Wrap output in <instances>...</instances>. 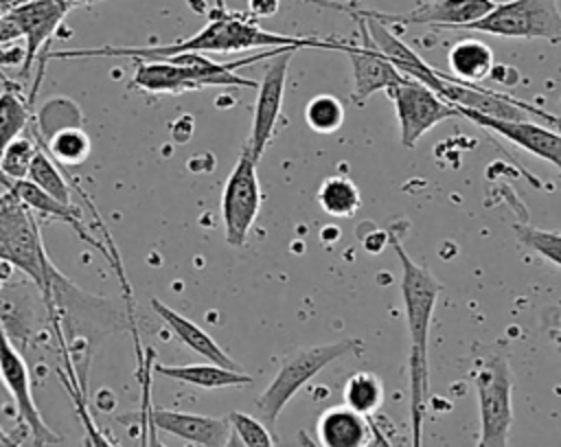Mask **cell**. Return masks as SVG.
<instances>
[{"label": "cell", "mask_w": 561, "mask_h": 447, "mask_svg": "<svg viewBox=\"0 0 561 447\" xmlns=\"http://www.w3.org/2000/svg\"><path fill=\"white\" fill-rule=\"evenodd\" d=\"M283 46H316V48H337V42L316 39V37H294L265 31L252 15L230 13L219 9L210 22L195 35L160 46H101V48H75L50 53L55 59L70 57H134L140 61H158L180 53H239L248 48H283Z\"/></svg>", "instance_id": "6da1fadb"}, {"label": "cell", "mask_w": 561, "mask_h": 447, "mask_svg": "<svg viewBox=\"0 0 561 447\" xmlns=\"http://www.w3.org/2000/svg\"><path fill=\"white\" fill-rule=\"evenodd\" d=\"M401 263V296L405 305V320L410 333V416H412V447H421L423 440V416L430 394L427 377V333L436 298L440 294V283L436 276L414 263L397 237H390Z\"/></svg>", "instance_id": "7a4b0ae2"}, {"label": "cell", "mask_w": 561, "mask_h": 447, "mask_svg": "<svg viewBox=\"0 0 561 447\" xmlns=\"http://www.w3.org/2000/svg\"><path fill=\"white\" fill-rule=\"evenodd\" d=\"M357 348H362V342L357 337H344L329 344L298 348L296 353L285 357L276 377L267 383V388L256 399V410L261 414V421L267 427H274L278 414L285 410V405L296 397V392L307 381H311L322 368H327L335 359L351 355Z\"/></svg>", "instance_id": "3957f363"}, {"label": "cell", "mask_w": 561, "mask_h": 447, "mask_svg": "<svg viewBox=\"0 0 561 447\" xmlns=\"http://www.w3.org/2000/svg\"><path fill=\"white\" fill-rule=\"evenodd\" d=\"M0 261L22 270L39 289H48L53 265L46 259L33 210L11 191L0 195Z\"/></svg>", "instance_id": "277c9868"}, {"label": "cell", "mask_w": 561, "mask_h": 447, "mask_svg": "<svg viewBox=\"0 0 561 447\" xmlns=\"http://www.w3.org/2000/svg\"><path fill=\"white\" fill-rule=\"evenodd\" d=\"M462 31L561 44V11L557 0H506Z\"/></svg>", "instance_id": "5b68a950"}, {"label": "cell", "mask_w": 561, "mask_h": 447, "mask_svg": "<svg viewBox=\"0 0 561 447\" xmlns=\"http://www.w3.org/2000/svg\"><path fill=\"white\" fill-rule=\"evenodd\" d=\"M480 438L478 447H508V432L513 423V375L504 355L495 353L473 375Z\"/></svg>", "instance_id": "8992f818"}, {"label": "cell", "mask_w": 561, "mask_h": 447, "mask_svg": "<svg viewBox=\"0 0 561 447\" xmlns=\"http://www.w3.org/2000/svg\"><path fill=\"white\" fill-rule=\"evenodd\" d=\"M261 186L256 175V160L252 158L248 145L241 149V156L230 171L224 193H221V219L226 241L232 248H243L248 232L261 210Z\"/></svg>", "instance_id": "52a82bcc"}, {"label": "cell", "mask_w": 561, "mask_h": 447, "mask_svg": "<svg viewBox=\"0 0 561 447\" xmlns=\"http://www.w3.org/2000/svg\"><path fill=\"white\" fill-rule=\"evenodd\" d=\"M386 92L394 103L401 127V145L405 149H412L419 142V138L434 129L440 121L460 116L456 105L440 99L425 83L410 79L405 74Z\"/></svg>", "instance_id": "ba28073f"}, {"label": "cell", "mask_w": 561, "mask_h": 447, "mask_svg": "<svg viewBox=\"0 0 561 447\" xmlns=\"http://www.w3.org/2000/svg\"><path fill=\"white\" fill-rule=\"evenodd\" d=\"M0 381L9 390V394L15 403V410H18L20 425H24L28 429V436L33 438V443L37 447L59 443L61 436L57 432H53L39 414V408L33 399L28 366H26L24 357L11 344L2 322H0Z\"/></svg>", "instance_id": "9c48e42d"}, {"label": "cell", "mask_w": 561, "mask_h": 447, "mask_svg": "<svg viewBox=\"0 0 561 447\" xmlns=\"http://www.w3.org/2000/svg\"><path fill=\"white\" fill-rule=\"evenodd\" d=\"M298 50V46H287L283 50H278L265 66L263 79L256 85V103H254V114H252V131H250V140L245 142L252 158L259 162L265 147L270 145L278 116H280V107H283V94H285V83H287V70H289V61L294 57V53Z\"/></svg>", "instance_id": "30bf717a"}, {"label": "cell", "mask_w": 561, "mask_h": 447, "mask_svg": "<svg viewBox=\"0 0 561 447\" xmlns=\"http://www.w3.org/2000/svg\"><path fill=\"white\" fill-rule=\"evenodd\" d=\"M320 2L333 9H344L351 13H359L366 18H373L377 22H399V24H432L440 28H458L462 31L467 24L484 18L493 7L495 0H430L419 4L412 11L405 13H381V11H364V9H348L337 2H324V0H309Z\"/></svg>", "instance_id": "8fae6325"}, {"label": "cell", "mask_w": 561, "mask_h": 447, "mask_svg": "<svg viewBox=\"0 0 561 447\" xmlns=\"http://www.w3.org/2000/svg\"><path fill=\"white\" fill-rule=\"evenodd\" d=\"M355 20L359 22L364 42L362 44L337 42V50H344L351 59V68H353L351 101L355 105H364L377 90H388L390 85L401 81L403 74L375 48V44L366 33L364 20L362 18H355Z\"/></svg>", "instance_id": "7c38bea8"}, {"label": "cell", "mask_w": 561, "mask_h": 447, "mask_svg": "<svg viewBox=\"0 0 561 447\" xmlns=\"http://www.w3.org/2000/svg\"><path fill=\"white\" fill-rule=\"evenodd\" d=\"M142 425H153L156 429H162L167 434H173L182 440L202 445V447H224L232 427L228 416H204V414H191V412H175V410H162L147 405L142 412Z\"/></svg>", "instance_id": "4fadbf2b"}, {"label": "cell", "mask_w": 561, "mask_h": 447, "mask_svg": "<svg viewBox=\"0 0 561 447\" xmlns=\"http://www.w3.org/2000/svg\"><path fill=\"white\" fill-rule=\"evenodd\" d=\"M68 11L70 7L61 0H24L11 7L9 15L18 22L24 39L22 74L28 72L37 53L53 37V33L57 31Z\"/></svg>", "instance_id": "5bb4252c"}, {"label": "cell", "mask_w": 561, "mask_h": 447, "mask_svg": "<svg viewBox=\"0 0 561 447\" xmlns=\"http://www.w3.org/2000/svg\"><path fill=\"white\" fill-rule=\"evenodd\" d=\"M460 116H467L469 121L478 123L480 127H486L506 140L515 142L517 147L530 151L537 158H543L546 162L554 164L561 171V134L546 129V125L533 123V121H500L491 116H482L478 112L458 107Z\"/></svg>", "instance_id": "9a60e30c"}, {"label": "cell", "mask_w": 561, "mask_h": 447, "mask_svg": "<svg viewBox=\"0 0 561 447\" xmlns=\"http://www.w3.org/2000/svg\"><path fill=\"white\" fill-rule=\"evenodd\" d=\"M318 447H366L373 438L370 419L348 405H333L318 416Z\"/></svg>", "instance_id": "2e32d148"}, {"label": "cell", "mask_w": 561, "mask_h": 447, "mask_svg": "<svg viewBox=\"0 0 561 447\" xmlns=\"http://www.w3.org/2000/svg\"><path fill=\"white\" fill-rule=\"evenodd\" d=\"M153 313L173 331V335L184 344L188 346L191 351H195L197 355H202L204 359L217 364V366H224V368H234V370H241L237 366V362H232V357L202 329L197 326L193 320H188L186 316L178 313L175 309L167 307L162 300L158 298H151L149 300Z\"/></svg>", "instance_id": "e0dca14e"}, {"label": "cell", "mask_w": 561, "mask_h": 447, "mask_svg": "<svg viewBox=\"0 0 561 447\" xmlns=\"http://www.w3.org/2000/svg\"><path fill=\"white\" fill-rule=\"evenodd\" d=\"M153 370L162 377L191 383L206 390H219V388H239L252 383V377L243 370L224 368L213 362L208 364H184V366H169V364H156Z\"/></svg>", "instance_id": "ac0fdd59"}, {"label": "cell", "mask_w": 561, "mask_h": 447, "mask_svg": "<svg viewBox=\"0 0 561 447\" xmlns=\"http://www.w3.org/2000/svg\"><path fill=\"white\" fill-rule=\"evenodd\" d=\"M449 79L460 83H476L491 74L493 70V53L480 39H460L449 48L447 55Z\"/></svg>", "instance_id": "d6986e66"}, {"label": "cell", "mask_w": 561, "mask_h": 447, "mask_svg": "<svg viewBox=\"0 0 561 447\" xmlns=\"http://www.w3.org/2000/svg\"><path fill=\"white\" fill-rule=\"evenodd\" d=\"M0 184L7 191H11L22 204H26L33 213H39V215L53 217L57 221L70 224L77 232H83V228L79 224V213L72 204H61L59 199H55L53 195H48L46 191H42L39 186H35L28 180H9V177L0 175Z\"/></svg>", "instance_id": "ffe728a7"}, {"label": "cell", "mask_w": 561, "mask_h": 447, "mask_svg": "<svg viewBox=\"0 0 561 447\" xmlns=\"http://www.w3.org/2000/svg\"><path fill=\"white\" fill-rule=\"evenodd\" d=\"M318 204L331 217H353L359 206V188L346 175L327 177L318 188Z\"/></svg>", "instance_id": "44dd1931"}, {"label": "cell", "mask_w": 561, "mask_h": 447, "mask_svg": "<svg viewBox=\"0 0 561 447\" xmlns=\"http://www.w3.org/2000/svg\"><path fill=\"white\" fill-rule=\"evenodd\" d=\"M342 397L344 405H348L351 410L364 416H373L383 403V383L375 373H353L344 383Z\"/></svg>", "instance_id": "7402d4cb"}, {"label": "cell", "mask_w": 561, "mask_h": 447, "mask_svg": "<svg viewBox=\"0 0 561 447\" xmlns=\"http://www.w3.org/2000/svg\"><path fill=\"white\" fill-rule=\"evenodd\" d=\"M28 182H33L35 186H39L42 191H46L48 195H53L55 199H59L61 204H72L70 202V186L64 180V175L59 173V169L53 164V160L37 147L31 167H28Z\"/></svg>", "instance_id": "603a6c76"}, {"label": "cell", "mask_w": 561, "mask_h": 447, "mask_svg": "<svg viewBox=\"0 0 561 447\" xmlns=\"http://www.w3.org/2000/svg\"><path fill=\"white\" fill-rule=\"evenodd\" d=\"M28 121V107L22 96L13 90H4L0 94V156L2 151L24 131Z\"/></svg>", "instance_id": "cb8c5ba5"}, {"label": "cell", "mask_w": 561, "mask_h": 447, "mask_svg": "<svg viewBox=\"0 0 561 447\" xmlns=\"http://www.w3.org/2000/svg\"><path fill=\"white\" fill-rule=\"evenodd\" d=\"M305 121L318 134H331L344 123V107L331 94H318L305 105Z\"/></svg>", "instance_id": "d4e9b609"}, {"label": "cell", "mask_w": 561, "mask_h": 447, "mask_svg": "<svg viewBox=\"0 0 561 447\" xmlns=\"http://www.w3.org/2000/svg\"><path fill=\"white\" fill-rule=\"evenodd\" d=\"M48 151L64 164H81L90 153V138L79 127H61L48 138Z\"/></svg>", "instance_id": "484cf974"}, {"label": "cell", "mask_w": 561, "mask_h": 447, "mask_svg": "<svg viewBox=\"0 0 561 447\" xmlns=\"http://www.w3.org/2000/svg\"><path fill=\"white\" fill-rule=\"evenodd\" d=\"M513 230L522 245H526L528 250L541 254L546 261L561 267V232L541 230L533 226H513Z\"/></svg>", "instance_id": "4316f807"}, {"label": "cell", "mask_w": 561, "mask_h": 447, "mask_svg": "<svg viewBox=\"0 0 561 447\" xmlns=\"http://www.w3.org/2000/svg\"><path fill=\"white\" fill-rule=\"evenodd\" d=\"M37 147L28 138H15L0 156V175L9 180H26Z\"/></svg>", "instance_id": "83f0119b"}, {"label": "cell", "mask_w": 561, "mask_h": 447, "mask_svg": "<svg viewBox=\"0 0 561 447\" xmlns=\"http://www.w3.org/2000/svg\"><path fill=\"white\" fill-rule=\"evenodd\" d=\"M228 421L232 432L243 440L245 447H274V438L263 421L245 412H230Z\"/></svg>", "instance_id": "f1b7e54d"}, {"label": "cell", "mask_w": 561, "mask_h": 447, "mask_svg": "<svg viewBox=\"0 0 561 447\" xmlns=\"http://www.w3.org/2000/svg\"><path fill=\"white\" fill-rule=\"evenodd\" d=\"M75 399V405H77V412H79V419H81V425H83V432H85V440L90 447H116L114 443H110V438L99 429V425L94 423L90 410L85 408L83 399L79 394H72Z\"/></svg>", "instance_id": "f546056e"}, {"label": "cell", "mask_w": 561, "mask_h": 447, "mask_svg": "<svg viewBox=\"0 0 561 447\" xmlns=\"http://www.w3.org/2000/svg\"><path fill=\"white\" fill-rule=\"evenodd\" d=\"M15 39H22V31H20L18 22L9 13L0 15V46L13 44Z\"/></svg>", "instance_id": "4dcf8cb0"}, {"label": "cell", "mask_w": 561, "mask_h": 447, "mask_svg": "<svg viewBox=\"0 0 561 447\" xmlns=\"http://www.w3.org/2000/svg\"><path fill=\"white\" fill-rule=\"evenodd\" d=\"M280 0H248V11L250 15L256 18H272L278 11Z\"/></svg>", "instance_id": "1f68e13d"}, {"label": "cell", "mask_w": 561, "mask_h": 447, "mask_svg": "<svg viewBox=\"0 0 561 447\" xmlns=\"http://www.w3.org/2000/svg\"><path fill=\"white\" fill-rule=\"evenodd\" d=\"M26 434H28V429H26L24 425H20V429H15V432L11 434V438L0 440V447H22V440H24Z\"/></svg>", "instance_id": "d6a6232c"}, {"label": "cell", "mask_w": 561, "mask_h": 447, "mask_svg": "<svg viewBox=\"0 0 561 447\" xmlns=\"http://www.w3.org/2000/svg\"><path fill=\"white\" fill-rule=\"evenodd\" d=\"M142 440H145V447H167V445H162V443L156 438V427H153V425H145V429H142Z\"/></svg>", "instance_id": "836d02e7"}, {"label": "cell", "mask_w": 561, "mask_h": 447, "mask_svg": "<svg viewBox=\"0 0 561 447\" xmlns=\"http://www.w3.org/2000/svg\"><path fill=\"white\" fill-rule=\"evenodd\" d=\"M370 419V416H368ZM370 429H373V436H375V440L379 443V447H392V443L388 440V436L381 432V427L375 423V419H370Z\"/></svg>", "instance_id": "e575fe53"}, {"label": "cell", "mask_w": 561, "mask_h": 447, "mask_svg": "<svg viewBox=\"0 0 561 447\" xmlns=\"http://www.w3.org/2000/svg\"><path fill=\"white\" fill-rule=\"evenodd\" d=\"M224 447H245V445H243V440H241L234 432H230V436H228V440H226Z\"/></svg>", "instance_id": "d590c367"}, {"label": "cell", "mask_w": 561, "mask_h": 447, "mask_svg": "<svg viewBox=\"0 0 561 447\" xmlns=\"http://www.w3.org/2000/svg\"><path fill=\"white\" fill-rule=\"evenodd\" d=\"M15 2L13 0H0V15H4V13H9L11 11V7H13Z\"/></svg>", "instance_id": "8d00e7d4"}, {"label": "cell", "mask_w": 561, "mask_h": 447, "mask_svg": "<svg viewBox=\"0 0 561 447\" xmlns=\"http://www.w3.org/2000/svg\"><path fill=\"white\" fill-rule=\"evenodd\" d=\"M61 2H66V4L72 9V7H79V4H90V2H94V0H61Z\"/></svg>", "instance_id": "74e56055"}, {"label": "cell", "mask_w": 561, "mask_h": 447, "mask_svg": "<svg viewBox=\"0 0 561 447\" xmlns=\"http://www.w3.org/2000/svg\"><path fill=\"white\" fill-rule=\"evenodd\" d=\"M552 340H554V342H557V344H559V348H561V329H559V331H554V333H552Z\"/></svg>", "instance_id": "f35d334b"}, {"label": "cell", "mask_w": 561, "mask_h": 447, "mask_svg": "<svg viewBox=\"0 0 561 447\" xmlns=\"http://www.w3.org/2000/svg\"><path fill=\"white\" fill-rule=\"evenodd\" d=\"M7 438H11V434H7V432L0 427V440H7Z\"/></svg>", "instance_id": "ab89813d"}, {"label": "cell", "mask_w": 561, "mask_h": 447, "mask_svg": "<svg viewBox=\"0 0 561 447\" xmlns=\"http://www.w3.org/2000/svg\"><path fill=\"white\" fill-rule=\"evenodd\" d=\"M13 2H20V0H13Z\"/></svg>", "instance_id": "60d3db41"}]
</instances>
